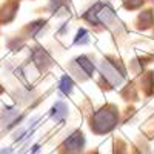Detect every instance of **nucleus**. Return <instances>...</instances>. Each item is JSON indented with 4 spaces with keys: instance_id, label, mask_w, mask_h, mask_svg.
<instances>
[{
    "instance_id": "6e6552de",
    "label": "nucleus",
    "mask_w": 154,
    "mask_h": 154,
    "mask_svg": "<svg viewBox=\"0 0 154 154\" xmlns=\"http://www.w3.org/2000/svg\"><path fill=\"white\" fill-rule=\"evenodd\" d=\"M0 154H14V152H12V149H9V148H5V149L0 151Z\"/></svg>"
},
{
    "instance_id": "f03ea898",
    "label": "nucleus",
    "mask_w": 154,
    "mask_h": 154,
    "mask_svg": "<svg viewBox=\"0 0 154 154\" xmlns=\"http://www.w3.org/2000/svg\"><path fill=\"white\" fill-rule=\"evenodd\" d=\"M100 71H102V74H103L112 85H119L122 82L123 74H120L117 71V68H116L112 63H109L108 60H103V62L100 63Z\"/></svg>"
},
{
    "instance_id": "f257e3e1",
    "label": "nucleus",
    "mask_w": 154,
    "mask_h": 154,
    "mask_svg": "<svg viewBox=\"0 0 154 154\" xmlns=\"http://www.w3.org/2000/svg\"><path fill=\"white\" fill-rule=\"evenodd\" d=\"M91 122H93L91 126H94L96 131H99V133L109 131L116 125V114H114V111H109L108 108H103V109H100L99 112L94 114Z\"/></svg>"
},
{
    "instance_id": "423d86ee",
    "label": "nucleus",
    "mask_w": 154,
    "mask_h": 154,
    "mask_svg": "<svg viewBox=\"0 0 154 154\" xmlns=\"http://www.w3.org/2000/svg\"><path fill=\"white\" fill-rule=\"evenodd\" d=\"M72 86H74V82L69 75H63L62 79H60V83H59V91L62 94H69L72 91Z\"/></svg>"
},
{
    "instance_id": "7ed1b4c3",
    "label": "nucleus",
    "mask_w": 154,
    "mask_h": 154,
    "mask_svg": "<svg viewBox=\"0 0 154 154\" xmlns=\"http://www.w3.org/2000/svg\"><path fill=\"white\" fill-rule=\"evenodd\" d=\"M83 134L82 133H74L71 134L66 140H65V143H63V148H65L68 152H77V151H80L82 146H83Z\"/></svg>"
},
{
    "instance_id": "0eeeda50",
    "label": "nucleus",
    "mask_w": 154,
    "mask_h": 154,
    "mask_svg": "<svg viewBox=\"0 0 154 154\" xmlns=\"http://www.w3.org/2000/svg\"><path fill=\"white\" fill-rule=\"evenodd\" d=\"M89 42V38H88V32H86V29H79L77 31V35H75V38H74V43L75 45H85V43H88Z\"/></svg>"
},
{
    "instance_id": "20e7f679",
    "label": "nucleus",
    "mask_w": 154,
    "mask_h": 154,
    "mask_svg": "<svg viewBox=\"0 0 154 154\" xmlns=\"http://www.w3.org/2000/svg\"><path fill=\"white\" fill-rule=\"evenodd\" d=\"M66 116H68V108L63 102H57V103L51 108V117L56 122H63Z\"/></svg>"
},
{
    "instance_id": "39448f33",
    "label": "nucleus",
    "mask_w": 154,
    "mask_h": 154,
    "mask_svg": "<svg viewBox=\"0 0 154 154\" xmlns=\"http://www.w3.org/2000/svg\"><path fill=\"white\" fill-rule=\"evenodd\" d=\"M72 65H77V66H79V71H82L85 75H91V74H93V71H94V65H93V63L89 62L85 56L77 57V59L74 60Z\"/></svg>"
}]
</instances>
